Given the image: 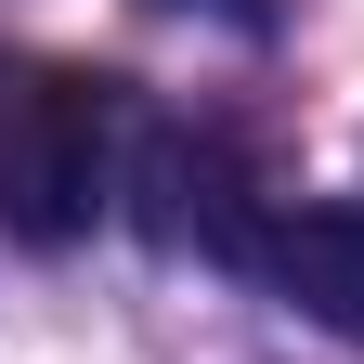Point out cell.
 <instances>
[{
	"label": "cell",
	"mask_w": 364,
	"mask_h": 364,
	"mask_svg": "<svg viewBox=\"0 0 364 364\" xmlns=\"http://www.w3.org/2000/svg\"><path fill=\"white\" fill-rule=\"evenodd\" d=\"M130 91L53 65V53H0V235L26 247H65L117 208V169H130Z\"/></svg>",
	"instance_id": "6da1fadb"
},
{
	"label": "cell",
	"mask_w": 364,
	"mask_h": 364,
	"mask_svg": "<svg viewBox=\"0 0 364 364\" xmlns=\"http://www.w3.org/2000/svg\"><path fill=\"white\" fill-rule=\"evenodd\" d=\"M287 196L260 169V144L235 117H144L130 130V169H117V208L144 221L156 247H196V260H235V235Z\"/></svg>",
	"instance_id": "7a4b0ae2"
},
{
	"label": "cell",
	"mask_w": 364,
	"mask_h": 364,
	"mask_svg": "<svg viewBox=\"0 0 364 364\" xmlns=\"http://www.w3.org/2000/svg\"><path fill=\"white\" fill-rule=\"evenodd\" d=\"M221 273H247V287L287 299L299 326H326V338L364 351V208L351 196H273L247 235H235Z\"/></svg>",
	"instance_id": "3957f363"
},
{
	"label": "cell",
	"mask_w": 364,
	"mask_h": 364,
	"mask_svg": "<svg viewBox=\"0 0 364 364\" xmlns=\"http://www.w3.org/2000/svg\"><path fill=\"white\" fill-rule=\"evenodd\" d=\"M156 14H221V26H247V39H273V26H287V0H156Z\"/></svg>",
	"instance_id": "277c9868"
}]
</instances>
